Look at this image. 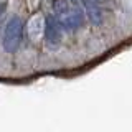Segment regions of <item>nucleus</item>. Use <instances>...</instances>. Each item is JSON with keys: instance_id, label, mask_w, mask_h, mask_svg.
Here are the masks:
<instances>
[{"instance_id": "1", "label": "nucleus", "mask_w": 132, "mask_h": 132, "mask_svg": "<svg viewBox=\"0 0 132 132\" xmlns=\"http://www.w3.org/2000/svg\"><path fill=\"white\" fill-rule=\"evenodd\" d=\"M53 13L56 15V18L60 20V23L63 25V28L66 31H74L78 28H81L86 18L84 7L71 5V3L66 5V2H63V0H58L55 3Z\"/></svg>"}, {"instance_id": "2", "label": "nucleus", "mask_w": 132, "mask_h": 132, "mask_svg": "<svg viewBox=\"0 0 132 132\" xmlns=\"http://www.w3.org/2000/svg\"><path fill=\"white\" fill-rule=\"evenodd\" d=\"M23 20L18 15H13L8 18V22L3 28L2 36V48L7 53H15L23 40Z\"/></svg>"}, {"instance_id": "3", "label": "nucleus", "mask_w": 132, "mask_h": 132, "mask_svg": "<svg viewBox=\"0 0 132 132\" xmlns=\"http://www.w3.org/2000/svg\"><path fill=\"white\" fill-rule=\"evenodd\" d=\"M63 25L60 23V20L56 18L55 13L48 15L46 18H45V41H46V45L50 48L53 46H58V45L61 43V40H63Z\"/></svg>"}, {"instance_id": "4", "label": "nucleus", "mask_w": 132, "mask_h": 132, "mask_svg": "<svg viewBox=\"0 0 132 132\" xmlns=\"http://www.w3.org/2000/svg\"><path fill=\"white\" fill-rule=\"evenodd\" d=\"M82 7L86 10V16L93 25H101L102 22V12L99 8V0H84Z\"/></svg>"}, {"instance_id": "5", "label": "nucleus", "mask_w": 132, "mask_h": 132, "mask_svg": "<svg viewBox=\"0 0 132 132\" xmlns=\"http://www.w3.org/2000/svg\"><path fill=\"white\" fill-rule=\"evenodd\" d=\"M41 31L45 33V18L41 15H35L30 20V23H28V35H30L33 40H36Z\"/></svg>"}, {"instance_id": "6", "label": "nucleus", "mask_w": 132, "mask_h": 132, "mask_svg": "<svg viewBox=\"0 0 132 132\" xmlns=\"http://www.w3.org/2000/svg\"><path fill=\"white\" fill-rule=\"evenodd\" d=\"M68 3H71V5H82V2L84 0H66Z\"/></svg>"}]
</instances>
